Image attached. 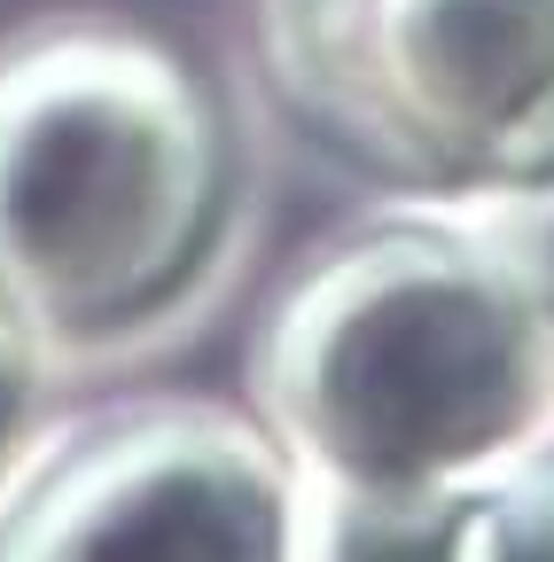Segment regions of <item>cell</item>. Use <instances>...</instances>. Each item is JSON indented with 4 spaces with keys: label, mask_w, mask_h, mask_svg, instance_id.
<instances>
[{
    "label": "cell",
    "mask_w": 554,
    "mask_h": 562,
    "mask_svg": "<svg viewBox=\"0 0 554 562\" xmlns=\"http://www.w3.org/2000/svg\"><path fill=\"white\" fill-rule=\"evenodd\" d=\"M39 351L24 344V328L0 313V461L16 453V438H24V406H32V391H39Z\"/></svg>",
    "instance_id": "obj_6"
},
{
    "label": "cell",
    "mask_w": 554,
    "mask_h": 562,
    "mask_svg": "<svg viewBox=\"0 0 554 562\" xmlns=\"http://www.w3.org/2000/svg\"><path fill=\"white\" fill-rule=\"evenodd\" d=\"M250 414L328 492H422L531 446L554 398L531 290L468 235L360 220L313 243L250 336Z\"/></svg>",
    "instance_id": "obj_2"
},
{
    "label": "cell",
    "mask_w": 554,
    "mask_h": 562,
    "mask_svg": "<svg viewBox=\"0 0 554 562\" xmlns=\"http://www.w3.org/2000/svg\"><path fill=\"white\" fill-rule=\"evenodd\" d=\"M546 195H554V180H546ZM523 290H531V305H539V321H546V336H554V211H546V227H539V243H531V258H523Z\"/></svg>",
    "instance_id": "obj_7"
},
{
    "label": "cell",
    "mask_w": 554,
    "mask_h": 562,
    "mask_svg": "<svg viewBox=\"0 0 554 562\" xmlns=\"http://www.w3.org/2000/svg\"><path fill=\"white\" fill-rule=\"evenodd\" d=\"M305 476L250 406L125 391L16 438L0 562H297Z\"/></svg>",
    "instance_id": "obj_4"
},
{
    "label": "cell",
    "mask_w": 554,
    "mask_h": 562,
    "mask_svg": "<svg viewBox=\"0 0 554 562\" xmlns=\"http://www.w3.org/2000/svg\"><path fill=\"white\" fill-rule=\"evenodd\" d=\"M430 562H554V446H516L493 469L438 484Z\"/></svg>",
    "instance_id": "obj_5"
},
{
    "label": "cell",
    "mask_w": 554,
    "mask_h": 562,
    "mask_svg": "<svg viewBox=\"0 0 554 562\" xmlns=\"http://www.w3.org/2000/svg\"><path fill=\"white\" fill-rule=\"evenodd\" d=\"M265 87L368 180H554V0H250Z\"/></svg>",
    "instance_id": "obj_3"
},
{
    "label": "cell",
    "mask_w": 554,
    "mask_h": 562,
    "mask_svg": "<svg viewBox=\"0 0 554 562\" xmlns=\"http://www.w3.org/2000/svg\"><path fill=\"white\" fill-rule=\"evenodd\" d=\"M242 133L180 40L110 9L0 32V313L39 368L165 336L227 266Z\"/></svg>",
    "instance_id": "obj_1"
}]
</instances>
